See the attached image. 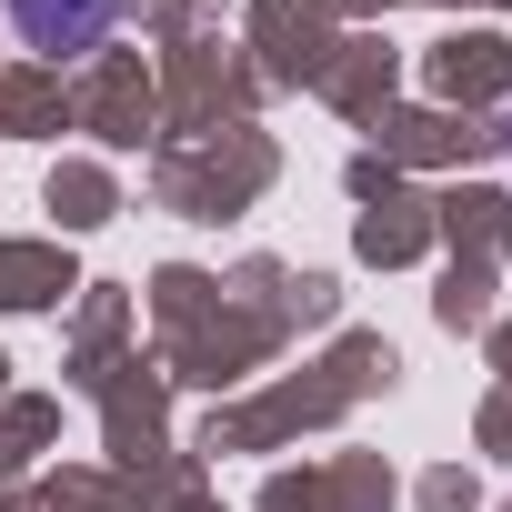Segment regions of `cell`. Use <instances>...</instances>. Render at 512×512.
Returning <instances> with one entry per match:
<instances>
[{
	"label": "cell",
	"mask_w": 512,
	"mask_h": 512,
	"mask_svg": "<svg viewBox=\"0 0 512 512\" xmlns=\"http://www.w3.org/2000/svg\"><path fill=\"white\" fill-rule=\"evenodd\" d=\"M121 21V0H11V31L31 51H91Z\"/></svg>",
	"instance_id": "obj_1"
}]
</instances>
